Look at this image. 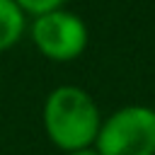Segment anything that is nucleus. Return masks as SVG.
Instances as JSON below:
<instances>
[{
  "label": "nucleus",
  "mask_w": 155,
  "mask_h": 155,
  "mask_svg": "<svg viewBox=\"0 0 155 155\" xmlns=\"http://www.w3.org/2000/svg\"><path fill=\"white\" fill-rule=\"evenodd\" d=\"M65 155H99L94 148H82V150H73V153H65Z\"/></svg>",
  "instance_id": "nucleus-6"
},
{
  "label": "nucleus",
  "mask_w": 155,
  "mask_h": 155,
  "mask_svg": "<svg viewBox=\"0 0 155 155\" xmlns=\"http://www.w3.org/2000/svg\"><path fill=\"white\" fill-rule=\"evenodd\" d=\"M102 114L94 97L78 85H58L44 102V128L63 153L90 148L97 140Z\"/></svg>",
  "instance_id": "nucleus-1"
},
{
  "label": "nucleus",
  "mask_w": 155,
  "mask_h": 155,
  "mask_svg": "<svg viewBox=\"0 0 155 155\" xmlns=\"http://www.w3.org/2000/svg\"><path fill=\"white\" fill-rule=\"evenodd\" d=\"M94 150L99 155H155V109L126 104L102 119Z\"/></svg>",
  "instance_id": "nucleus-2"
},
{
  "label": "nucleus",
  "mask_w": 155,
  "mask_h": 155,
  "mask_svg": "<svg viewBox=\"0 0 155 155\" xmlns=\"http://www.w3.org/2000/svg\"><path fill=\"white\" fill-rule=\"evenodd\" d=\"M24 12L39 17V15H46V12H53V10H61L68 0H15Z\"/></svg>",
  "instance_id": "nucleus-5"
},
{
  "label": "nucleus",
  "mask_w": 155,
  "mask_h": 155,
  "mask_svg": "<svg viewBox=\"0 0 155 155\" xmlns=\"http://www.w3.org/2000/svg\"><path fill=\"white\" fill-rule=\"evenodd\" d=\"M87 24L70 10H53L34 17L31 41L51 61H73L87 46Z\"/></svg>",
  "instance_id": "nucleus-3"
},
{
  "label": "nucleus",
  "mask_w": 155,
  "mask_h": 155,
  "mask_svg": "<svg viewBox=\"0 0 155 155\" xmlns=\"http://www.w3.org/2000/svg\"><path fill=\"white\" fill-rule=\"evenodd\" d=\"M24 10L15 0H0V51L15 46L24 31Z\"/></svg>",
  "instance_id": "nucleus-4"
}]
</instances>
